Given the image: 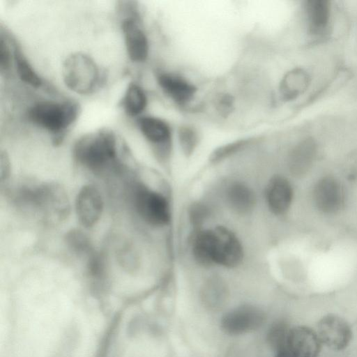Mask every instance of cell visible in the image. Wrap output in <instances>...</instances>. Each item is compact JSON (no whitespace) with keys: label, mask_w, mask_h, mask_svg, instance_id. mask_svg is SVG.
<instances>
[{"label":"cell","mask_w":357,"mask_h":357,"mask_svg":"<svg viewBox=\"0 0 357 357\" xmlns=\"http://www.w3.org/2000/svg\"><path fill=\"white\" fill-rule=\"evenodd\" d=\"M116 135L101 129L81 137L75 144L76 161L96 174L120 170L122 167Z\"/></svg>","instance_id":"6da1fadb"},{"label":"cell","mask_w":357,"mask_h":357,"mask_svg":"<svg viewBox=\"0 0 357 357\" xmlns=\"http://www.w3.org/2000/svg\"><path fill=\"white\" fill-rule=\"evenodd\" d=\"M192 253L197 261L204 266L217 264L232 268L243 257L242 246L237 237L220 226L199 231L193 241Z\"/></svg>","instance_id":"7a4b0ae2"},{"label":"cell","mask_w":357,"mask_h":357,"mask_svg":"<svg viewBox=\"0 0 357 357\" xmlns=\"http://www.w3.org/2000/svg\"><path fill=\"white\" fill-rule=\"evenodd\" d=\"M15 202L20 208L56 223L65 220L70 209L65 190L55 183L22 185L16 192Z\"/></svg>","instance_id":"3957f363"},{"label":"cell","mask_w":357,"mask_h":357,"mask_svg":"<svg viewBox=\"0 0 357 357\" xmlns=\"http://www.w3.org/2000/svg\"><path fill=\"white\" fill-rule=\"evenodd\" d=\"M79 105L72 101L43 100L31 106L27 112L29 121L54 136L56 143L77 120Z\"/></svg>","instance_id":"277c9868"},{"label":"cell","mask_w":357,"mask_h":357,"mask_svg":"<svg viewBox=\"0 0 357 357\" xmlns=\"http://www.w3.org/2000/svg\"><path fill=\"white\" fill-rule=\"evenodd\" d=\"M62 77L67 88L80 95L93 93L101 81L98 65L91 57L82 52L73 53L64 60Z\"/></svg>","instance_id":"5b68a950"},{"label":"cell","mask_w":357,"mask_h":357,"mask_svg":"<svg viewBox=\"0 0 357 357\" xmlns=\"http://www.w3.org/2000/svg\"><path fill=\"white\" fill-rule=\"evenodd\" d=\"M132 192L135 207L146 222L154 226H162L169 222V206L163 195L142 183H136Z\"/></svg>","instance_id":"8992f818"},{"label":"cell","mask_w":357,"mask_h":357,"mask_svg":"<svg viewBox=\"0 0 357 357\" xmlns=\"http://www.w3.org/2000/svg\"><path fill=\"white\" fill-rule=\"evenodd\" d=\"M321 347L315 330L298 325L287 330L283 342L276 349L284 357H317Z\"/></svg>","instance_id":"52a82bcc"},{"label":"cell","mask_w":357,"mask_h":357,"mask_svg":"<svg viewBox=\"0 0 357 357\" xmlns=\"http://www.w3.org/2000/svg\"><path fill=\"white\" fill-rule=\"evenodd\" d=\"M315 331L321 344L335 351L346 349L353 337L352 328L349 322L335 314H327L321 317L317 323Z\"/></svg>","instance_id":"ba28073f"},{"label":"cell","mask_w":357,"mask_h":357,"mask_svg":"<svg viewBox=\"0 0 357 357\" xmlns=\"http://www.w3.org/2000/svg\"><path fill=\"white\" fill-rule=\"evenodd\" d=\"M312 197L319 211L326 214H334L344 207L345 191L337 178L326 176L316 183Z\"/></svg>","instance_id":"9c48e42d"},{"label":"cell","mask_w":357,"mask_h":357,"mask_svg":"<svg viewBox=\"0 0 357 357\" xmlns=\"http://www.w3.org/2000/svg\"><path fill=\"white\" fill-rule=\"evenodd\" d=\"M264 313L252 305H243L227 312L221 320V328L230 335H242L259 328L264 323Z\"/></svg>","instance_id":"30bf717a"},{"label":"cell","mask_w":357,"mask_h":357,"mask_svg":"<svg viewBox=\"0 0 357 357\" xmlns=\"http://www.w3.org/2000/svg\"><path fill=\"white\" fill-rule=\"evenodd\" d=\"M76 213L79 222L86 228L99 220L103 210V201L99 190L93 185H84L76 199Z\"/></svg>","instance_id":"8fae6325"},{"label":"cell","mask_w":357,"mask_h":357,"mask_svg":"<svg viewBox=\"0 0 357 357\" xmlns=\"http://www.w3.org/2000/svg\"><path fill=\"white\" fill-rule=\"evenodd\" d=\"M121 29L129 59L133 62L145 61L149 53V43L135 13L123 20Z\"/></svg>","instance_id":"7c38bea8"},{"label":"cell","mask_w":357,"mask_h":357,"mask_svg":"<svg viewBox=\"0 0 357 357\" xmlns=\"http://www.w3.org/2000/svg\"><path fill=\"white\" fill-rule=\"evenodd\" d=\"M266 197L270 210L276 215L285 213L293 199V189L289 181L282 176H275L266 188Z\"/></svg>","instance_id":"4fadbf2b"},{"label":"cell","mask_w":357,"mask_h":357,"mask_svg":"<svg viewBox=\"0 0 357 357\" xmlns=\"http://www.w3.org/2000/svg\"><path fill=\"white\" fill-rule=\"evenodd\" d=\"M317 154L315 142L307 138L301 142L291 151L289 169L293 174L303 176L311 168Z\"/></svg>","instance_id":"5bb4252c"},{"label":"cell","mask_w":357,"mask_h":357,"mask_svg":"<svg viewBox=\"0 0 357 357\" xmlns=\"http://www.w3.org/2000/svg\"><path fill=\"white\" fill-rule=\"evenodd\" d=\"M137 125L144 137L151 143L160 146L169 142L171 131L162 120L153 116H142L138 119Z\"/></svg>","instance_id":"9a60e30c"},{"label":"cell","mask_w":357,"mask_h":357,"mask_svg":"<svg viewBox=\"0 0 357 357\" xmlns=\"http://www.w3.org/2000/svg\"><path fill=\"white\" fill-rule=\"evenodd\" d=\"M158 82L162 89L172 99L179 103L190 100L196 89L185 80L168 74H160Z\"/></svg>","instance_id":"2e32d148"},{"label":"cell","mask_w":357,"mask_h":357,"mask_svg":"<svg viewBox=\"0 0 357 357\" xmlns=\"http://www.w3.org/2000/svg\"><path fill=\"white\" fill-rule=\"evenodd\" d=\"M307 13L310 33L315 36L323 33L329 23L328 2L323 0L308 1Z\"/></svg>","instance_id":"e0dca14e"},{"label":"cell","mask_w":357,"mask_h":357,"mask_svg":"<svg viewBox=\"0 0 357 357\" xmlns=\"http://www.w3.org/2000/svg\"><path fill=\"white\" fill-rule=\"evenodd\" d=\"M227 200L231 208L238 213H247L255 203L253 192L242 183H234L227 190Z\"/></svg>","instance_id":"ac0fdd59"},{"label":"cell","mask_w":357,"mask_h":357,"mask_svg":"<svg viewBox=\"0 0 357 357\" xmlns=\"http://www.w3.org/2000/svg\"><path fill=\"white\" fill-rule=\"evenodd\" d=\"M146 96L140 86L130 83L121 100V106L126 114L132 117L137 116L145 109Z\"/></svg>","instance_id":"d6986e66"},{"label":"cell","mask_w":357,"mask_h":357,"mask_svg":"<svg viewBox=\"0 0 357 357\" xmlns=\"http://www.w3.org/2000/svg\"><path fill=\"white\" fill-rule=\"evenodd\" d=\"M308 84V75L302 69H295L284 78L281 93L285 99H294L306 89Z\"/></svg>","instance_id":"ffe728a7"},{"label":"cell","mask_w":357,"mask_h":357,"mask_svg":"<svg viewBox=\"0 0 357 357\" xmlns=\"http://www.w3.org/2000/svg\"><path fill=\"white\" fill-rule=\"evenodd\" d=\"M13 59L20 79L25 84L35 88L42 85V79L17 46L13 50Z\"/></svg>","instance_id":"44dd1931"},{"label":"cell","mask_w":357,"mask_h":357,"mask_svg":"<svg viewBox=\"0 0 357 357\" xmlns=\"http://www.w3.org/2000/svg\"><path fill=\"white\" fill-rule=\"evenodd\" d=\"M66 242L73 252L86 257L93 251L89 238L79 230H72L66 235Z\"/></svg>","instance_id":"7402d4cb"},{"label":"cell","mask_w":357,"mask_h":357,"mask_svg":"<svg viewBox=\"0 0 357 357\" xmlns=\"http://www.w3.org/2000/svg\"><path fill=\"white\" fill-rule=\"evenodd\" d=\"M225 295L222 284L216 280L210 281L204 289V298L210 305L216 306Z\"/></svg>","instance_id":"603a6c76"},{"label":"cell","mask_w":357,"mask_h":357,"mask_svg":"<svg viewBox=\"0 0 357 357\" xmlns=\"http://www.w3.org/2000/svg\"><path fill=\"white\" fill-rule=\"evenodd\" d=\"M178 139L184 153L190 155L197 143V136L195 130L189 127H181L178 131Z\"/></svg>","instance_id":"cb8c5ba5"},{"label":"cell","mask_w":357,"mask_h":357,"mask_svg":"<svg viewBox=\"0 0 357 357\" xmlns=\"http://www.w3.org/2000/svg\"><path fill=\"white\" fill-rule=\"evenodd\" d=\"M245 143V141L241 140L220 147L214 151L211 158L213 160H220L240 149Z\"/></svg>","instance_id":"d4e9b609"},{"label":"cell","mask_w":357,"mask_h":357,"mask_svg":"<svg viewBox=\"0 0 357 357\" xmlns=\"http://www.w3.org/2000/svg\"><path fill=\"white\" fill-rule=\"evenodd\" d=\"M10 65V52L6 41L1 36L0 41V68L1 71H7Z\"/></svg>","instance_id":"484cf974"},{"label":"cell","mask_w":357,"mask_h":357,"mask_svg":"<svg viewBox=\"0 0 357 357\" xmlns=\"http://www.w3.org/2000/svg\"><path fill=\"white\" fill-rule=\"evenodd\" d=\"M344 171L349 181H357V153L351 154L347 159Z\"/></svg>","instance_id":"4316f807"},{"label":"cell","mask_w":357,"mask_h":357,"mask_svg":"<svg viewBox=\"0 0 357 357\" xmlns=\"http://www.w3.org/2000/svg\"><path fill=\"white\" fill-rule=\"evenodd\" d=\"M0 175L1 183L8 180L10 173V165L8 155L6 151H2L0 156Z\"/></svg>","instance_id":"83f0119b"},{"label":"cell","mask_w":357,"mask_h":357,"mask_svg":"<svg viewBox=\"0 0 357 357\" xmlns=\"http://www.w3.org/2000/svg\"><path fill=\"white\" fill-rule=\"evenodd\" d=\"M119 258L121 261L123 265L126 266H128V265L131 266V264L135 259L131 247L129 245L123 246L119 252Z\"/></svg>","instance_id":"f1b7e54d"},{"label":"cell","mask_w":357,"mask_h":357,"mask_svg":"<svg viewBox=\"0 0 357 357\" xmlns=\"http://www.w3.org/2000/svg\"><path fill=\"white\" fill-rule=\"evenodd\" d=\"M356 329H357V322H356Z\"/></svg>","instance_id":"f546056e"}]
</instances>
